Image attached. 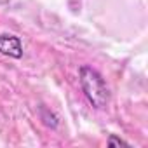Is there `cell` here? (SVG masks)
<instances>
[{
	"mask_svg": "<svg viewBox=\"0 0 148 148\" xmlns=\"http://www.w3.org/2000/svg\"><path fill=\"white\" fill-rule=\"evenodd\" d=\"M79 77H80L79 80H80L82 92L86 94L89 103L98 110L105 108L110 101V91H108L103 77L91 66H82Z\"/></svg>",
	"mask_w": 148,
	"mask_h": 148,
	"instance_id": "obj_1",
	"label": "cell"
},
{
	"mask_svg": "<svg viewBox=\"0 0 148 148\" xmlns=\"http://www.w3.org/2000/svg\"><path fill=\"white\" fill-rule=\"evenodd\" d=\"M0 54L19 59L23 56V42L16 35L0 33Z\"/></svg>",
	"mask_w": 148,
	"mask_h": 148,
	"instance_id": "obj_2",
	"label": "cell"
},
{
	"mask_svg": "<svg viewBox=\"0 0 148 148\" xmlns=\"http://www.w3.org/2000/svg\"><path fill=\"white\" fill-rule=\"evenodd\" d=\"M110 146H129V143L127 141H124V139H120V138H117V136H110L108 138V141H106Z\"/></svg>",
	"mask_w": 148,
	"mask_h": 148,
	"instance_id": "obj_3",
	"label": "cell"
}]
</instances>
